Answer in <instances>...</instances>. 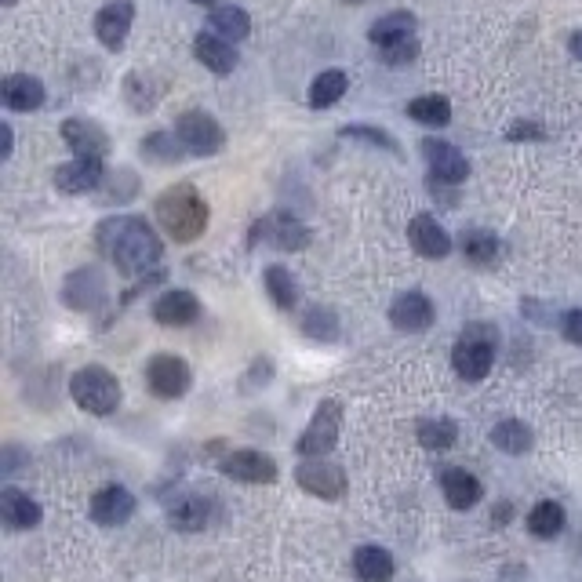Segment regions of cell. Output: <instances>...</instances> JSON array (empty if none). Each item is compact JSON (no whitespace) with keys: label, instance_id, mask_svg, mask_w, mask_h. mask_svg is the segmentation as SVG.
I'll list each match as a JSON object with an SVG mask.
<instances>
[{"label":"cell","instance_id":"cell-1","mask_svg":"<svg viewBox=\"0 0 582 582\" xmlns=\"http://www.w3.org/2000/svg\"><path fill=\"white\" fill-rule=\"evenodd\" d=\"M99 251L117 266L121 273H146L153 270L164 255L161 237L153 233V226L139 215H117L106 219L95 233Z\"/></svg>","mask_w":582,"mask_h":582},{"label":"cell","instance_id":"cell-2","mask_svg":"<svg viewBox=\"0 0 582 582\" xmlns=\"http://www.w3.org/2000/svg\"><path fill=\"white\" fill-rule=\"evenodd\" d=\"M153 211H157V222H161L164 233H168L175 244L197 241V237L208 230V219H211L208 201L193 190L190 182H175V186H168V190L157 197Z\"/></svg>","mask_w":582,"mask_h":582},{"label":"cell","instance_id":"cell-3","mask_svg":"<svg viewBox=\"0 0 582 582\" xmlns=\"http://www.w3.org/2000/svg\"><path fill=\"white\" fill-rule=\"evenodd\" d=\"M495 346H499V335H495L492 324H466V332L459 335L452 350V368L459 379L466 382H481L488 379L495 364Z\"/></svg>","mask_w":582,"mask_h":582},{"label":"cell","instance_id":"cell-4","mask_svg":"<svg viewBox=\"0 0 582 582\" xmlns=\"http://www.w3.org/2000/svg\"><path fill=\"white\" fill-rule=\"evenodd\" d=\"M73 404L88 415H113L121 408V382L117 375L99 368V364H88L70 379Z\"/></svg>","mask_w":582,"mask_h":582},{"label":"cell","instance_id":"cell-5","mask_svg":"<svg viewBox=\"0 0 582 582\" xmlns=\"http://www.w3.org/2000/svg\"><path fill=\"white\" fill-rule=\"evenodd\" d=\"M175 135H179L182 150L193 157H215L226 146V131L222 124L204 110H186L175 117Z\"/></svg>","mask_w":582,"mask_h":582},{"label":"cell","instance_id":"cell-6","mask_svg":"<svg viewBox=\"0 0 582 582\" xmlns=\"http://www.w3.org/2000/svg\"><path fill=\"white\" fill-rule=\"evenodd\" d=\"M339 430H342V404L339 401H321L317 412H313L310 426L299 433V448L302 459H324L339 444Z\"/></svg>","mask_w":582,"mask_h":582},{"label":"cell","instance_id":"cell-7","mask_svg":"<svg viewBox=\"0 0 582 582\" xmlns=\"http://www.w3.org/2000/svg\"><path fill=\"white\" fill-rule=\"evenodd\" d=\"M146 382H150V390L164 401H175L182 393L190 390V364L175 357V353H153L150 364H146Z\"/></svg>","mask_w":582,"mask_h":582},{"label":"cell","instance_id":"cell-8","mask_svg":"<svg viewBox=\"0 0 582 582\" xmlns=\"http://www.w3.org/2000/svg\"><path fill=\"white\" fill-rule=\"evenodd\" d=\"M295 481H299L302 492L317 495V499H342L346 495V473L328 459H302L299 470H295Z\"/></svg>","mask_w":582,"mask_h":582},{"label":"cell","instance_id":"cell-9","mask_svg":"<svg viewBox=\"0 0 582 582\" xmlns=\"http://www.w3.org/2000/svg\"><path fill=\"white\" fill-rule=\"evenodd\" d=\"M422 157H426V164H430L433 182L459 186V182H466V175H470V161L462 157L459 146H452V142L426 139L422 142Z\"/></svg>","mask_w":582,"mask_h":582},{"label":"cell","instance_id":"cell-10","mask_svg":"<svg viewBox=\"0 0 582 582\" xmlns=\"http://www.w3.org/2000/svg\"><path fill=\"white\" fill-rule=\"evenodd\" d=\"M62 139L84 161H102L110 153V135L102 131V124L88 121V117H70L62 124Z\"/></svg>","mask_w":582,"mask_h":582},{"label":"cell","instance_id":"cell-11","mask_svg":"<svg viewBox=\"0 0 582 582\" xmlns=\"http://www.w3.org/2000/svg\"><path fill=\"white\" fill-rule=\"evenodd\" d=\"M222 473L230 477V481H244V484H273L277 481V462L270 459V455L262 452H251V448H244V452H233L222 459Z\"/></svg>","mask_w":582,"mask_h":582},{"label":"cell","instance_id":"cell-12","mask_svg":"<svg viewBox=\"0 0 582 582\" xmlns=\"http://www.w3.org/2000/svg\"><path fill=\"white\" fill-rule=\"evenodd\" d=\"M135 513V495L121 484H106L91 495V521L102 524V528H117Z\"/></svg>","mask_w":582,"mask_h":582},{"label":"cell","instance_id":"cell-13","mask_svg":"<svg viewBox=\"0 0 582 582\" xmlns=\"http://www.w3.org/2000/svg\"><path fill=\"white\" fill-rule=\"evenodd\" d=\"M131 19H135V4L131 0H113L95 15V37H99L102 48L121 51L124 41H128Z\"/></svg>","mask_w":582,"mask_h":582},{"label":"cell","instance_id":"cell-14","mask_svg":"<svg viewBox=\"0 0 582 582\" xmlns=\"http://www.w3.org/2000/svg\"><path fill=\"white\" fill-rule=\"evenodd\" d=\"M433 302L426 291H404L397 295L390 306V324L393 328H401V332H426L433 324Z\"/></svg>","mask_w":582,"mask_h":582},{"label":"cell","instance_id":"cell-15","mask_svg":"<svg viewBox=\"0 0 582 582\" xmlns=\"http://www.w3.org/2000/svg\"><path fill=\"white\" fill-rule=\"evenodd\" d=\"M259 233L273 244V248H281V251H302L310 244V230H306L295 215H288V211L266 215V219L259 222Z\"/></svg>","mask_w":582,"mask_h":582},{"label":"cell","instance_id":"cell-16","mask_svg":"<svg viewBox=\"0 0 582 582\" xmlns=\"http://www.w3.org/2000/svg\"><path fill=\"white\" fill-rule=\"evenodd\" d=\"M201 317V302L193 291H164L161 299L153 302V321L164 324V328H182V324H193Z\"/></svg>","mask_w":582,"mask_h":582},{"label":"cell","instance_id":"cell-17","mask_svg":"<svg viewBox=\"0 0 582 582\" xmlns=\"http://www.w3.org/2000/svg\"><path fill=\"white\" fill-rule=\"evenodd\" d=\"M408 241H412V248L419 251L422 259H444L452 251V237L433 215H415L408 222Z\"/></svg>","mask_w":582,"mask_h":582},{"label":"cell","instance_id":"cell-18","mask_svg":"<svg viewBox=\"0 0 582 582\" xmlns=\"http://www.w3.org/2000/svg\"><path fill=\"white\" fill-rule=\"evenodd\" d=\"M0 99L4 106L15 113H30V110H41L44 106V84L30 73H11L0 81Z\"/></svg>","mask_w":582,"mask_h":582},{"label":"cell","instance_id":"cell-19","mask_svg":"<svg viewBox=\"0 0 582 582\" xmlns=\"http://www.w3.org/2000/svg\"><path fill=\"white\" fill-rule=\"evenodd\" d=\"M102 179H106V171H102V161H84V157H77V161L62 164L59 171H55V190L62 193H91L99 190Z\"/></svg>","mask_w":582,"mask_h":582},{"label":"cell","instance_id":"cell-20","mask_svg":"<svg viewBox=\"0 0 582 582\" xmlns=\"http://www.w3.org/2000/svg\"><path fill=\"white\" fill-rule=\"evenodd\" d=\"M0 521L15 528V532H26V528H37L41 524V506L30 492H19V488H4L0 492Z\"/></svg>","mask_w":582,"mask_h":582},{"label":"cell","instance_id":"cell-21","mask_svg":"<svg viewBox=\"0 0 582 582\" xmlns=\"http://www.w3.org/2000/svg\"><path fill=\"white\" fill-rule=\"evenodd\" d=\"M441 488H444V499H448L452 510H473L484 495L481 481H477L470 470H462V466H452V470L441 473Z\"/></svg>","mask_w":582,"mask_h":582},{"label":"cell","instance_id":"cell-22","mask_svg":"<svg viewBox=\"0 0 582 582\" xmlns=\"http://www.w3.org/2000/svg\"><path fill=\"white\" fill-rule=\"evenodd\" d=\"M193 55H197L201 66H208V70L219 73V77H226V73L237 70V48H233L230 41L215 37L211 30L197 33V41H193Z\"/></svg>","mask_w":582,"mask_h":582},{"label":"cell","instance_id":"cell-23","mask_svg":"<svg viewBox=\"0 0 582 582\" xmlns=\"http://www.w3.org/2000/svg\"><path fill=\"white\" fill-rule=\"evenodd\" d=\"M211 517V499H204V495H182V499H175L168 506V524L175 528V532H201L204 524H208Z\"/></svg>","mask_w":582,"mask_h":582},{"label":"cell","instance_id":"cell-24","mask_svg":"<svg viewBox=\"0 0 582 582\" xmlns=\"http://www.w3.org/2000/svg\"><path fill=\"white\" fill-rule=\"evenodd\" d=\"M412 37H415V15L412 11H390V15L375 19L372 30H368V41H372L375 48H390V44L412 41Z\"/></svg>","mask_w":582,"mask_h":582},{"label":"cell","instance_id":"cell-25","mask_svg":"<svg viewBox=\"0 0 582 582\" xmlns=\"http://www.w3.org/2000/svg\"><path fill=\"white\" fill-rule=\"evenodd\" d=\"M397 564H393V553L382 550V546H361L353 553V575L361 582H390Z\"/></svg>","mask_w":582,"mask_h":582},{"label":"cell","instance_id":"cell-26","mask_svg":"<svg viewBox=\"0 0 582 582\" xmlns=\"http://www.w3.org/2000/svg\"><path fill=\"white\" fill-rule=\"evenodd\" d=\"M208 26H211V33H215V37H222V41H230V44L244 41V37L251 33L248 11L237 8V4H219V8L211 11Z\"/></svg>","mask_w":582,"mask_h":582},{"label":"cell","instance_id":"cell-27","mask_svg":"<svg viewBox=\"0 0 582 582\" xmlns=\"http://www.w3.org/2000/svg\"><path fill=\"white\" fill-rule=\"evenodd\" d=\"M564 506L553 499H542L532 506V513H528V532L535 535V539H557V535L564 532Z\"/></svg>","mask_w":582,"mask_h":582},{"label":"cell","instance_id":"cell-28","mask_svg":"<svg viewBox=\"0 0 582 582\" xmlns=\"http://www.w3.org/2000/svg\"><path fill=\"white\" fill-rule=\"evenodd\" d=\"M532 441H535V433L528 430L521 419H502L499 426L492 430V444L499 448V452H506V455L532 452Z\"/></svg>","mask_w":582,"mask_h":582},{"label":"cell","instance_id":"cell-29","mask_svg":"<svg viewBox=\"0 0 582 582\" xmlns=\"http://www.w3.org/2000/svg\"><path fill=\"white\" fill-rule=\"evenodd\" d=\"M346 88H350V81H346V73L342 70L317 73L310 84V106L313 110H328V106H335V102L346 95Z\"/></svg>","mask_w":582,"mask_h":582},{"label":"cell","instance_id":"cell-30","mask_svg":"<svg viewBox=\"0 0 582 582\" xmlns=\"http://www.w3.org/2000/svg\"><path fill=\"white\" fill-rule=\"evenodd\" d=\"M408 117L426 128H444V124H452V102L444 95H419L408 102Z\"/></svg>","mask_w":582,"mask_h":582},{"label":"cell","instance_id":"cell-31","mask_svg":"<svg viewBox=\"0 0 582 582\" xmlns=\"http://www.w3.org/2000/svg\"><path fill=\"white\" fill-rule=\"evenodd\" d=\"M459 248L473 266H492V262L499 259V237L488 230H466L462 233Z\"/></svg>","mask_w":582,"mask_h":582},{"label":"cell","instance_id":"cell-32","mask_svg":"<svg viewBox=\"0 0 582 582\" xmlns=\"http://www.w3.org/2000/svg\"><path fill=\"white\" fill-rule=\"evenodd\" d=\"M459 441V426L452 419H426L419 422V444L430 448V452H444Z\"/></svg>","mask_w":582,"mask_h":582},{"label":"cell","instance_id":"cell-33","mask_svg":"<svg viewBox=\"0 0 582 582\" xmlns=\"http://www.w3.org/2000/svg\"><path fill=\"white\" fill-rule=\"evenodd\" d=\"M262 281H266V291H270V299L277 302L281 310H291V306L299 302V284H295L291 270H284V266H270Z\"/></svg>","mask_w":582,"mask_h":582},{"label":"cell","instance_id":"cell-34","mask_svg":"<svg viewBox=\"0 0 582 582\" xmlns=\"http://www.w3.org/2000/svg\"><path fill=\"white\" fill-rule=\"evenodd\" d=\"M182 142L175 131H157V135H150V139H142V153L150 157V161H161V164H171V161H179L182 150H179Z\"/></svg>","mask_w":582,"mask_h":582},{"label":"cell","instance_id":"cell-35","mask_svg":"<svg viewBox=\"0 0 582 582\" xmlns=\"http://www.w3.org/2000/svg\"><path fill=\"white\" fill-rule=\"evenodd\" d=\"M339 135H342V139H364V142H372V146H382V150L401 153L397 139H393L390 131H382V128H368V124H350V128H342Z\"/></svg>","mask_w":582,"mask_h":582},{"label":"cell","instance_id":"cell-36","mask_svg":"<svg viewBox=\"0 0 582 582\" xmlns=\"http://www.w3.org/2000/svg\"><path fill=\"white\" fill-rule=\"evenodd\" d=\"M379 55H382V62L386 66H408V62L419 55V41H401V44H390V48H379Z\"/></svg>","mask_w":582,"mask_h":582},{"label":"cell","instance_id":"cell-37","mask_svg":"<svg viewBox=\"0 0 582 582\" xmlns=\"http://www.w3.org/2000/svg\"><path fill=\"white\" fill-rule=\"evenodd\" d=\"M506 139L510 142H532V139H546V128L535 121H517L506 128Z\"/></svg>","mask_w":582,"mask_h":582},{"label":"cell","instance_id":"cell-38","mask_svg":"<svg viewBox=\"0 0 582 582\" xmlns=\"http://www.w3.org/2000/svg\"><path fill=\"white\" fill-rule=\"evenodd\" d=\"M561 332L568 342H575V346H582V310H568L561 321Z\"/></svg>","mask_w":582,"mask_h":582},{"label":"cell","instance_id":"cell-39","mask_svg":"<svg viewBox=\"0 0 582 582\" xmlns=\"http://www.w3.org/2000/svg\"><path fill=\"white\" fill-rule=\"evenodd\" d=\"M568 51H572L575 59L582 62V30H575L572 37H568Z\"/></svg>","mask_w":582,"mask_h":582},{"label":"cell","instance_id":"cell-40","mask_svg":"<svg viewBox=\"0 0 582 582\" xmlns=\"http://www.w3.org/2000/svg\"><path fill=\"white\" fill-rule=\"evenodd\" d=\"M11 146H15V135H11V128L4 124V157H11Z\"/></svg>","mask_w":582,"mask_h":582},{"label":"cell","instance_id":"cell-41","mask_svg":"<svg viewBox=\"0 0 582 582\" xmlns=\"http://www.w3.org/2000/svg\"><path fill=\"white\" fill-rule=\"evenodd\" d=\"M15 4H19V0H4V8H15Z\"/></svg>","mask_w":582,"mask_h":582},{"label":"cell","instance_id":"cell-42","mask_svg":"<svg viewBox=\"0 0 582 582\" xmlns=\"http://www.w3.org/2000/svg\"><path fill=\"white\" fill-rule=\"evenodd\" d=\"M193 4H215V0H193Z\"/></svg>","mask_w":582,"mask_h":582},{"label":"cell","instance_id":"cell-43","mask_svg":"<svg viewBox=\"0 0 582 582\" xmlns=\"http://www.w3.org/2000/svg\"><path fill=\"white\" fill-rule=\"evenodd\" d=\"M346 4H361V0H346Z\"/></svg>","mask_w":582,"mask_h":582}]
</instances>
